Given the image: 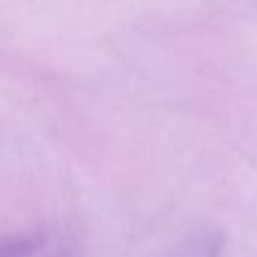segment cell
I'll return each mask as SVG.
<instances>
[{"label":"cell","mask_w":257,"mask_h":257,"mask_svg":"<svg viewBox=\"0 0 257 257\" xmlns=\"http://www.w3.org/2000/svg\"><path fill=\"white\" fill-rule=\"evenodd\" d=\"M46 257H70V255H68V251H54V253H50Z\"/></svg>","instance_id":"2"},{"label":"cell","mask_w":257,"mask_h":257,"mask_svg":"<svg viewBox=\"0 0 257 257\" xmlns=\"http://www.w3.org/2000/svg\"><path fill=\"white\" fill-rule=\"evenodd\" d=\"M40 243V235H4L0 237V257H32Z\"/></svg>","instance_id":"1"}]
</instances>
